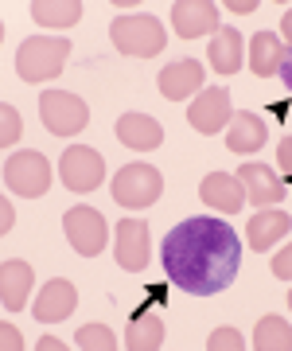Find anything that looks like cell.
I'll use <instances>...</instances> for the list:
<instances>
[{"instance_id":"1","label":"cell","mask_w":292,"mask_h":351,"mask_svg":"<svg viewBox=\"0 0 292 351\" xmlns=\"http://www.w3.org/2000/svg\"><path fill=\"white\" fill-rule=\"evenodd\" d=\"M160 258H164L168 281L176 289L191 297H215L238 277L241 239L226 219L195 215L168 230Z\"/></svg>"},{"instance_id":"2","label":"cell","mask_w":292,"mask_h":351,"mask_svg":"<svg viewBox=\"0 0 292 351\" xmlns=\"http://www.w3.org/2000/svg\"><path fill=\"white\" fill-rule=\"evenodd\" d=\"M66 55H70V43L59 36H31L20 43L16 51V75L39 86V82H51V78L63 75Z\"/></svg>"},{"instance_id":"3","label":"cell","mask_w":292,"mask_h":351,"mask_svg":"<svg viewBox=\"0 0 292 351\" xmlns=\"http://www.w3.org/2000/svg\"><path fill=\"white\" fill-rule=\"evenodd\" d=\"M109 39L121 55H137V59H152L168 43V32L156 16H117L109 24Z\"/></svg>"},{"instance_id":"4","label":"cell","mask_w":292,"mask_h":351,"mask_svg":"<svg viewBox=\"0 0 292 351\" xmlns=\"http://www.w3.org/2000/svg\"><path fill=\"white\" fill-rule=\"evenodd\" d=\"M39 121H43V129L55 133V137H75V133L86 129L90 110H86V101L78 98V94L43 90V98H39Z\"/></svg>"},{"instance_id":"5","label":"cell","mask_w":292,"mask_h":351,"mask_svg":"<svg viewBox=\"0 0 292 351\" xmlns=\"http://www.w3.org/2000/svg\"><path fill=\"white\" fill-rule=\"evenodd\" d=\"M4 188L16 191V195H24V199H36V195H47L51 188V164L43 152H12L8 160H4Z\"/></svg>"},{"instance_id":"6","label":"cell","mask_w":292,"mask_h":351,"mask_svg":"<svg viewBox=\"0 0 292 351\" xmlns=\"http://www.w3.org/2000/svg\"><path fill=\"white\" fill-rule=\"evenodd\" d=\"M164 191V176L156 172L152 164H125L121 172L114 176V199L129 211L137 207H152Z\"/></svg>"},{"instance_id":"7","label":"cell","mask_w":292,"mask_h":351,"mask_svg":"<svg viewBox=\"0 0 292 351\" xmlns=\"http://www.w3.org/2000/svg\"><path fill=\"white\" fill-rule=\"evenodd\" d=\"M63 230L66 242L75 246L82 258H98L105 250V239H109V226H105V215L98 207H70L63 215Z\"/></svg>"},{"instance_id":"8","label":"cell","mask_w":292,"mask_h":351,"mask_svg":"<svg viewBox=\"0 0 292 351\" xmlns=\"http://www.w3.org/2000/svg\"><path fill=\"white\" fill-rule=\"evenodd\" d=\"M59 176H63V184L70 191H94V188H102V180H105L102 152L86 149V145L66 149L63 160H59Z\"/></svg>"},{"instance_id":"9","label":"cell","mask_w":292,"mask_h":351,"mask_svg":"<svg viewBox=\"0 0 292 351\" xmlns=\"http://www.w3.org/2000/svg\"><path fill=\"white\" fill-rule=\"evenodd\" d=\"M230 94L222 86H207L199 90V98L191 101V110H187V121L195 133H203V137H211V133H222V129L234 121L230 117Z\"/></svg>"},{"instance_id":"10","label":"cell","mask_w":292,"mask_h":351,"mask_svg":"<svg viewBox=\"0 0 292 351\" xmlns=\"http://www.w3.org/2000/svg\"><path fill=\"white\" fill-rule=\"evenodd\" d=\"M114 234H117L114 239L117 265L129 269V274L148 269V223H144V219H121Z\"/></svg>"},{"instance_id":"11","label":"cell","mask_w":292,"mask_h":351,"mask_svg":"<svg viewBox=\"0 0 292 351\" xmlns=\"http://www.w3.org/2000/svg\"><path fill=\"white\" fill-rule=\"evenodd\" d=\"M234 176H238L241 188H245V199L254 203V207H261V211L265 207H277L284 199V191H289V184L280 176H273L265 164H257V160H245Z\"/></svg>"},{"instance_id":"12","label":"cell","mask_w":292,"mask_h":351,"mask_svg":"<svg viewBox=\"0 0 292 351\" xmlns=\"http://www.w3.org/2000/svg\"><path fill=\"white\" fill-rule=\"evenodd\" d=\"M78 308V289L66 277H51L47 285L39 289V297L31 301V316L39 324H59Z\"/></svg>"},{"instance_id":"13","label":"cell","mask_w":292,"mask_h":351,"mask_svg":"<svg viewBox=\"0 0 292 351\" xmlns=\"http://www.w3.org/2000/svg\"><path fill=\"white\" fill-rule=\"evenodd\" d=\"M172 27L179 39H199V36H215L218 27V8L211 0H179L172 8Z\"/></svg>"},{"instance_id":"14","label":"cell","mask_w":292,"mask_h":351,"mask_svg":"<svg viewBox=\"0 0 292 351\" xmlns=\"http://www.w3.org/2000/svg\"><path fill=\"white\" fill-rule=\"evenodd\" d=\"M203 82H207V75L195 59H176V63H168L164 71H160V78H156V86H160V94H164L168 101H183V98H191V94H199Z\"/></svg>"},{"instance_id":"15","label":"cell","mask_w":292,"mask_h":351,"mask_svg":"<svg viewBox=\"0 0 292 351\" xmlns=\"http://www.w3.org/2000/svg\"><path fill=\"white\" fill-rule=\"evenodd\" d=\"M117 141L125 145V149H137V152H152L164 145V129L156 117L148 113H121L117 117Z\"/></svg>"},{"instance_id":"16","label":"cell","mask_w":292,"mask_h":351,"mask_svg":"<svg viewBox=\"0 0 292 351\" xmlns=\"http://www.w3.org/2000/svg\"><path fill=\"white\" fill-rule=\"evenodd\" d=\"M199 195H203L207 207H215V211H222V215H238L241 203H245V188H241V180H238V176H230V172H211L203 180Z\"/></svg>"},{"instance_id":"17","label":"cell","mask_w":292,"mask_h":351,"mask_svg":"<svg viewBox=\"0 0 292 351\" xmlns=\"http://www.w3.org/2000/svg\"><path fill=\"white\" fill-rule=\"evenodd\" d=\"M31 265L20 262V258H8V262L0 265V304L8 308V313H20L27 304V293H31Z\"/></svg>"},{"instance_id":"18","label":"cell","mask_w":292,"mask_h":351,"mask_svg":"<svg viewBox=\"0 0 292 351\" xmlns=\"http://www.w3.org/2000/svg\"><path fill=\"white\" fill-rule=\"evenodd\" d=\"M284 55H289V47L280 43V36H273V32H257L254 43H250V71H254L257 78H273V75H280Z\"/></svg>"},{"instance_id":"19","label":"cell","mask_w":292,"mask_h":351,"mask_svg":"<svg viewBox=\"0 0 292 351\" xmlns=\"http://www.w3.org/2000/svg\"><path fill=\"white\" fill-rule=\"evenodd\" d=\"M289 226H292V219H289V211H257L254 219H250V226H245V239H250V246H254L257 254L261 250H273L277 246V239H284L289 234Z\"/></svg>"},{"instance_id":"20","label":"cell","mask_w":292,"mask_h":351,"mask_svg":"<svg viewBox=\"0 0 292 351\" xmlns=\"http://www.w3.org/2000/svg\"><path fill=\"white\" fill-rule=\"evenodd\" d=\"M164 343V320L160 313L152 308H137L129 316V336H125V348L129 351H156Z\"/></svg>"},{"instance_id":"21","label":"cell","mask_w":292,"mask_h":351,"mask_svg":"<svg viewBox=\"0 0 292 351\" xmlns=\"http://www.w3.org/2000/svg\"><path fill=\"white\" fill-rule=\"evenodd\" d=\"M269 141V125L257 117V113H234L226 133V149L230 152H257Z\"/></svg>"},{"instance_id":"22","label":"cell","mask_w":292,"mask_h":351,"mask_svg":"<svg viewBox=\"0 0 292 351\" xmlns=\"http://www.w3.org/2000/svg\"><path fill=\"white\" fill-rule=\"evenodd\" d=\"M207 55H211V66H215L222 78L238 75L241 71V32L238 27H218Z\"/></svg>"},{"instance_id":"23","label":"cell","mask_w":292,"mask_h":351,"mask_svg":"<svg viewBox=\"0 0 292 351\" xmlns=\"http://www.w3.org/2000/svg\"><path fill=\"white\" fill-rule=\"evenodd\" d=\"M31 20L43 27H75L82 20V4L78 0H36Z\"/></svg>"},{"instance_id":"24","label":"cell","mask_w":292,"mask_h":351,"mask_svg":"<svg viewBox=\"0 0 292 351\" xmlns=\"http://www.w3.org/2000/svg\"><path fill=\"white\" fill-rule=\"evenodd\" d=\"M257 351H292V324L284 316H261L254 328Z\"/></svg>"},{"instance_id":"25","label":"cell","mask_w":292,"mask_h":351,"mask_svg":"<svg viewBox=\"0 0 292 351\" xmlns=\"http://www.w3.org/2000/svg\"><path fill=\"white\" fill-rule=\"evenodd\" d=\"M75 343H78V348H86V351H114V348H117L114 332H109L105 324H86V328H78Z\"/></svg>"},{"instance_id":"26","label":"cell","mask_w":292,"mask_h":351,"mask_svg":"<svg viewBox=\"0 0 292 351\" xmlns=\"http://www.w3.org/2000/svg\"><path fill=\"white\" fill-rule=\"evenodd\" d=\"M0 117H4V129H0V145H16V141H20V133H24V125H20V113H16L12 101H4V106H0Z\"/></svg>"},{"instance_id":"27","label":"cell","mask_w":292,"mask_h":351,"mask_svg":"<svg viewBox=\"0 0 292 351\" xmlns=\"http://www.w3.org/2000/svg\"><path fill=\"white\" fill-rule=\"evenodd\" d=\"M207 348H211V351H241V348H245V339H241L234 328H218L215 336L207 339Z\"/></svg>"},{"instance_id":"28","label":"cell","mask_w":292,"mask_h":351,"mask_svg":"<svg viewBox=\"0 0 292 351\" xmlns=\"http://www.w3.org/2000/svg\"><path fill=\"white\" fill-rule=\"evenodd\" d=\"M269 269H273V277H280V281H292V246H284V250L273 254Z\"/></svg>"},{"instance_id":"29","label":"cell","mask_w":292,"mask_h":351,"mask_svg":"<svg viewBox=\"0 0 292 351\" xmlns=\"http://www.w3.org/2000/svg\"><path fill=\"white\" fill-rule=\"evenodd\" d=\"M277 164H280V172H284V184L292 188V133L277 145Z\"/></svg>"},{"instance_id":"30","label":"cell","mask_w":292,"mask_h":351,"mask_svg":"<svg viewBox=\"0 0 292 351\" xmlns=\"http://www.w3.org/2000/svg\"><path fill=\"white\" fill-rule=\"evenodd\" d=\"M0 332H4V339H0V343H4L8 351H20V348H24V339H20V328H12V320H4V324H0Z\"/></svg>"},{"instance_id":"31","label":"cell","mask_w":292,"mask_h":351,"mask_svg":"<svg viewBox=\"0 0 292 351\" xmlns=\"http://www.w3.org/2000/svg\"><path fill=\"white\" fill-rule=\"evenodd\" d=\"M280 36H284V43L292 47V8L284 16H280Z\"/></svg>"},{"instance_id":"32","label":"cell","mask_w":292,"mask_h":351,"mask_svg":"<svg viewBox=\"0 0 292 351\" xmlns=\"http://www.w3.org/2000/svg\"><path fill=\"white\" fill-rule=\"evenodd\" d=\"M280 78H284V86H289V94H292V47H289V55H284V66H280Z\"/></svg>"},{"instance_id":"33","label":"cell","mask_w":292,"mask_h":351,"mask_svg":"<svg viewBox=\"0 0 292 351\" xmlns=\"http://www.w3.org/2000/svg\"><path fill=\"white\" fill-rule=\"evenodd\" d=\"M257 4H250V0H238V4H230V12H238V16H250Z\"/></svg>"},{"instance_id":"34","label":"cell","mask_w":292,"mask_h":351,"mask_svg":"<svg viewBox=\"0 0 292 351\" xmlns=\"http://www.w3.org/2000/svg\"><path fill=\"white\" fill-rule=\"evenodd\" d=\"M0 207H4V230H8V226H12V219H16V215H12V203L4 199V203H0Z\"/></svg>"},{"instance_id":"35","label":"cell","mask_w":292,"mask_h":351,"mask_svg":"<svg viewBox=\"0 0 292 351\" xmlns=\"http://www.w3.org/2000/svg\"><path fill=\"white\" fill-rule=\"evenodd\" d=\"M43 348H47V351H59V348H63V343H59V339H51V336H47V339H39V351H43Z\"/></svg>"},{"instance_id":"36","label":"cell","mask_w":292,"mask_h":351,"mask_svg":"<svg viewBox=\"0 0 292 351\" xmlns=\"http://www.w3.org/2000/svg\"><path fill=\"white\" fill-rule=\"evenodd\" d=\"M289 304H292V293H289Z\"/></svg>"}]
</instances>
